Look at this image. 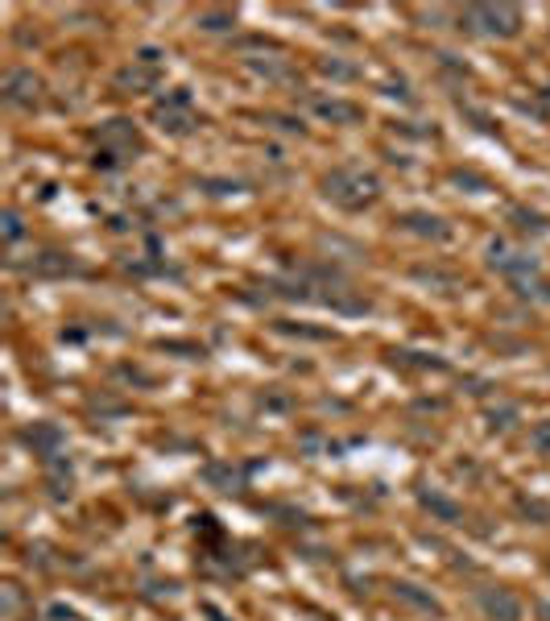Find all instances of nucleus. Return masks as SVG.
Instances as JSON below:
<instances>
[{"label":"nucleus","mask_w":550,"mask_h":621,"mask_svg":"<svg viewBox=\"0 0 550 621\" xmlns=\"http://www.w3.org/2000/svg\"><path fill=\"white\" fill-rule=\"evenodd\" d=\"M323 195L344 211H360V207H372L381 199V183L365 166H335L323 179Z\"/></svg>","instance_id":"nucleus-1"},{"label":"nucleus","mask_w":550,"mask_h":621,"mask_svg":"<svg viewBox=\"0 0 550 621\" xmlns=\"http://www.w3.org/2000/svg\"><path fill=\"white\" fill-rule=\"evenodd\" d=\"M464 21L476 34H489V38H513L522 29V9L517 4H468Z\"/></svg>","instance_id":"nucleus-2"},{"label":"nucleus","mask_w":550,"mask_h":621,"mask_svg":"<svg viewBox=\"0 0 550 621\" xmlns=\"http://www.w3.org/2000/svg\"><path fill=\"white\" fill-rule=\"evenodd\" d=\"M142 149V137L129 121H112L100 129V149H96V166H121L124 158H133Z\"/></svg>","instance_id":"nucleus-3"},{"label":"nucleus","mask_w":550,"mask_h":621,"mask_svg":"<svg viewBox=\"0 0 550 621\" xmlns=\"http://www.w3.org/2000/svg\"><path fill=\"white\" fill-rule=\"evenodd\" d=\"M489 266H492V269H501V273H505L510 282L538 273V261H534L530 253H522V248L505 245V241H492V245H489Z\"/></svg>","instance_id":"nucleus-4"},{"label":"nucleus","mask_w":550,"mask_h":621,"mask_svg":"<svg viewBox=\"0 0 550 621\" xmlns=\"http://www.w3.org/2000/svg\"><path fill=\"white\" fill-rule=\"evenodd\" d=\"M154 117H158V121H162V129H170V133H186V129L195 124L191 96H186V92H170V96H162V100H158Z\"/></svg>","instance_id":"nucleus-5"},{"label":"nucleus","mask_w":550,"mask_h":621,"mask_svg":"<svg viewBox=\"0 0 550 621\" xmlns=\"http://www.w3.org/2000/svg\"><path fill=\"white\" fill-rule=\"evenodd\" d=\"M480 609H485V618L489 621H522V597L513 593V588H480Z\"/></svg>","instance_id":"nucleus-6"},{"label":"nucleus","mask_w":550,"mask_h":621,"mask_svg":"<svg viewBox=\"0 0 550 621\" xmlns=\"http://www.w3.org/2000/svg\"><path fill=\"white\" fill-rule=\"evenodd\" d=\"M41 92V80L34 71H9L4 75V100L9 104H34Z\"/></svg>","instance_id":"nucleus-7"},{"label":"nucleus","mask_w":550,"mask_h":621,"mask_svg":"<svg viewBox=\"0 0 550 621\" xmlns=\"http://www.w3.org/2000/svg\"><path fill=\"white\" fill-rule=\"evenodd\" d=\"M393 600H402L410 609H418V613H443V605L430 597L427 588H418V584H410V580H393Z\"/></svg>","instance_id":"nucleus-8"},{"label":"nucleus","mask_w":550,"mask_h":621,"mask_svg":"<svg viewBox=\"0 0 550 621\" xmlns=\"http://www.w3.org/2000/svg\"><path fill=\"white\" fill-rule=\"evenodd\" d=\"M315 108H319V117H327V121H344V124L360 121V108H356V104H344V100H319V104H315Z\"/></svg>","instance_id":"nucleus-9"},{"label":"nucleus","mask_w":550,"mask_h":621,"mask_svg":"<svg viewBox=\"0 0 550 621\" xmlns=\"http://www.w3.org/2000/svg\"><path fill=\"white\" fill-rule=\"evenodd\" d=\"M402 224H406L410 232H423V236H435V241H443V236H448V232H451V228L443 224V220H435V216H418V211H414V216H406Z\"/></svg>","instance_id":"nucleus-10"},{"label":"nucleus","mask_w":550,"mask_h":621,"mask_svg":"<svg viewBox=\"0 0 550 621\" xmlns=\"http://www.w3.org/2000/svg\"><path fill=\"white\" fill-rule=\"evenodd\" d=\"M121 87H133V92H142V87H154L158 83V71H142V66H124L121 75H117Z\"/></svg>","instance_id":"nucleus-11"},{"label":"nucleus","mask_w":550,"mask_h":621,"mask_svg":"<svg viewBox=\"0 0 550 621\" xmlns=\"http://www.w3.org/2000/svg\"><path fill=\"white\" fill-rule=\"evenodd\" d=\"M513 287H517V294H522V299H538V303H550V287L542 282V278H538V273H530V278H517Z\"/></svg>","instance_id":"nucleus-12"},{"label":"nucleus","mask_w":550,"mask_h":621,"mask_svg":"<svg viewBox=\"0 0 550 621\" xmlns=\"http://www.w3.org/2000/svg\"><path fill=\"white\" fill-rule=\"evenodd\" d=\"M4 241H9V245L21 241V216L17 211H4Z\"/></svg>","instance_id":"nucleus-13"},{"label":"nucleus","mask_w":550,"mask_h":621,"mask_svg":"<svg viewBox=\"0 0 550 621\" xmlns=\"http://www.w3.org/2000/svg\"><path fill=\"white\" fill-rule=\"evenodd\" d=\"M530 439H534V448H538V452L550 455V423H538V431H534Z\"/></svg>","instance_id":"nucleus-14"},{"label":"nucleus","mask_w":550,"mask_h":621,"mask_svg":"<svg viewBox=\"0 0 550 621\" xmlns=\"http://www.w3.org/2000/svg\"><path fill=\"white\" fill-rule=\"evenodd\" d=\"M538 618L550 621V600H542V605H538Z\"/></svg>","instance_id":"nucleus-15"}]
</instances>
